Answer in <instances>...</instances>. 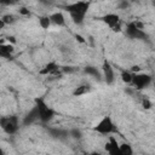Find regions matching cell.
Returning <instances> with one entry per match:
<instances>
[{
  "instance_id": "6da1fadb",
  "label": "cell",
  "mask_w": 155,
  "mask_h": 155,
  "mask_svg": "<svg viewBox=\"0 0 155 155\" xmlns=\"http://www.w3.org/2000/svg\"><path fill=\"white\" fill-rule=\"evenodd\" d=\"M34 104L38 109V113H39V120L42 122V124H47L50 122L54 116H56V110L53 108H51L46 101L42 98V97H38L35 98L34 101Z\"/></svg>"
},
{
  "instance_id": "7a4b0ae2",
  "label": "cell",
  "mask_w": 155,
  "mask_h": 155,
  "mask_svg": "<svg viewBox=\"0 0 155 155\" xmlns=\"http://www.w3.org/2000/svg\"><path fill=\"white\" fill-rule=\"evenodd\" d=\"M0 127L7 134H15L19 128V120L16 115L0 117Z\"/></svg>"
},
{
  "instance_id": "3957f363",
  "label": "cell",
  "mask_w": 155,
  "mask_h": 155,
  "mask_svg": "<svg viewBox=\"0 0 155 155\" xmlns=\"http://www.w3.org/2000/svg\"><path fill=\"white\" fill-rule=\"evenodd\" d=\"M93 130L101 134H110V133H115L117 131L116 126L110 116H104L103 119H101L99 122L93 127Z\"/></svg>"
},
{
  "instance_id": "277c9868",
  "label": "cell",
  "mask_w": 155,
  "mask_h": 155,
  "mask_svg": "<svg viewBox=\"0 0 155 155\" xmlns=\"http://www.w3.org/2000/svg\"><path fill=\"white\" fill-rule=\"evenodd\" d=\"M153 81L151 75L145 74V73H132V80L131 84L134 86L137 90H143L148 87Z\"/></svg>"
},
{
  "instance_id": "5b68a950",
  "label": "cell",
  "mask_w": 155,
  "mask_h": 155,
  "mask_svg": "<svg viewBox=\"0 0 155 155\" xmlns=\"http://www.w3.org/2000/svg\"><path fill=\"white\" fill-rule=\"evenodd\" d=\"M90 1H75L73 4L65 5L64 10L69 13V15H82L86 16L88 8H90Z\"/></svg>"
},
{
  "instance_id": "8992f818",
  "label": "cell",
  "mask_w": 155,
  "mask_h": 155,
  "mask_svg": "<svg viewBox=\"0 0 155 155\" xmlns=\"http://www.w3.org/2000/svg\"><path fill=\"white\" fill-rule=\"evenodd\" d=\"M126 35L130 39H136V40H144L148 38L143 29L136 27L134 22H130L126 24Z\"/></svg>"
},
{
  "instance_id": "52a82bcc",
  "label": "cell",
  "mask_w": 155,
  "mask_h": 155,
  "mask_svg": "<svg viewBox=\"0 0 155 155\" xmlns=\"http://www.w3.org/2000/svg\"><path fill=\"white\" fill-rule=\"evenodd\" d=\"M39 73H40L41 75H53V76H56V78H57V76L61 78V76L63 75V73L61 71L59 65H58L57 62H54V61L48 62L47 64H45V67L41 68Z\"/></svg>"
},
{
  "instance_id": "ba28073f",
  "label": "cell",
  "mask_w": 155,
  "mask_h": 155,
  "mask_svg": "<svg viewBox=\"0 0 155 155\" xmlns=\"http://www.w3.org/2000/svg\"><path fill=\"white\" fill-rule=\"evenodd\" d=\"M103 78L105 80V82L108 85H111L115 80V76H114V70H113V67L110 65V63L108 61H104L103 62Z\"/></svg>"
},
{
  "instance_id": "9c48e42d",
  "label": "cell",
  "mask_w": 155,
  "mask_h": 155,
  "mask_svg": "<svg viewBox=\"0 0 155 155\" xmlns=\"http://www.w3.org/2000/svg\"><path fill=\"white\" fill-rule=\"evenodd\" d=\"M38 120H39V113H38V109L34 104L33 108L25 114V116L23 119V126H29V125L36 122Z\"/></svg>"
},
{
  "instance_id": "30bf717a",
  "label": "cell",
  "mask_w": 155,
  "mask_h": 155,
  "mask_svg": "<svg viewBox=\"0 0 155 155\" xmlns=\"http://www.w3.org/2000/svg\"><path fill=\"white\" fill-rule=\"evenodd\" d=\"M105 150H107V153H109L111 155H120L119 143L114 137H109V140L105 144Z\"/></svg>"
},
{
  "instance_id": "8fae6325",
  "label": "cell",
  "mask_w": 155,
  "mask_h": 155,
  "mask_svg": "<svg viewBox=\"0 0 155 155\" xmlns=\"http://www.w3.org/2000/svg\"><path fill=\"white\" fill-rule=\"evenodd\" d=\"M13 51H15V48L11 44H0V58L12 59Z\"/></svg>"
},
{
  "instance_id": "7c38bea8",
  "label": "cell",
  "mask_w": 155,
  "mask_h": 155,
  "mask_svg": "<svg viewBox=\"0 0 155 155\" xmlns=\"http://www.w3.org/2000/svg\"><path fill=\"white\" fill-rule=\"evenodd\" d=\"M101 19H102L107 25H109L110 28H113L114 25L121 23V22H120V17H119V15H116V13H107V15H104Z\"/></svg>"
},
{
  "instance_id": "4fadbf2b",
  "label": "cell",
  "mask_w": 155,
  "mask_h": 155,
  "mask_svg": "<svg viewBox=\"0 0 155 155\" xmlns=\"http://www.w3.org/2000/svg\"><path fill=\"white\" fill-rule=\"evenodd\" d=\"M48 17H50L51 24H54V25H58V27H64L65 25V17L62 12H53Z\"/></svg>"
},
{
  "instance_id": "5bb4252c",
  "label": "cell",
  "mask_w": 155,
  "mask_h": 155,
  "mask_svg": "<svg viewBox=\"0 0 155 155\" xmlns=\"http://www.w3.org/2000/svg\"><path fill=\"white\" fill-rule=\"evenodd\" d=\"M90 91H91V86H90V85L84 84V85L78 86V87L73 91V96H74V97H80V96H84V94L88 93Z\"/></svg>"
},
{
  "instance_id": "9a60e30c",
  "label": "cell",
  "mask_w": 155,
  "mask_h": 155,
  "mask_svg": "<svg viewBox=\"0 0 155 155\" xmlns=\"http://www.w3.org/2000/svg\"><path fill=\"white\" fill-rule=\"evenodd\" d=\"M48 132L51 133L52 137H54V138H59V139L65 138V137L69 136V132L65 131V130H62V128H50Z\"/></svg>"
},
{
  "instance_id": "2e32d148",
  "label": "cell",
  "mask_w": 155,
  "mask_h": 155,
  "mask_svg": "<svg viewBox=\"0 0 155 155\" xmlns=\"http://www.w3.org/2000/svg\"><path fill=\"white\" fill-rule=\"evenodd\" d=\"M84 73L85 74H87V75H91V76H93L94 79H98V80H101V73L97 70V68H94V67H91V65H88V67H86L85 69H84Z\"/></svg>"
},
{
  "instance_id": "e0dca14e",
  "label": "cell",
  "mask_w": 155,
  "mask_h": 155,
  "mask_svg": "<svg viewBox=\"0 0 155 155\" xmlns=\"http://www.w3.org/2000/svg\"><path fill=\"white\" fill-rule=\"evenodd\" d=\"M119 149H120V155H132L133 154V149L127 143L119 144Z\"/></svg>"
},
{
  "instance_id": "ac0fdd59",
  "label": "cell",
  "mask_w": 155,
  "mask_h": 155,
  "mask_svg": "<svg viewBox=\"0 0 155 155\" xmlns=\"http://www.w3.org/2000/svg\"><path fill=\"white\" fill-rule=\"evenodd\" d=\"M39 25H40L42 29H48L50 25H51L50 17H48V16H41V17H39Z\"/></svg>"
},
{
  "instance_id": "d6986e66",
  "label": "cell",
  "mask_w": 155,
  "mask_h": 155,
  "mask_svg": "<svg viewBox=\"0 0 155 155\" xmlns=\"http://www.w3.org/2000/svg\"><path fill=\"white\" fill-rule=\"evenodd\" d=\"M121 80H122L125 84H131V80H132V71L122 70V71H121Z\"/></svg>"
},
{
  "instance_id": "ffe728a7",
  "label": "cell",
  "mask_w": 155,
  "mask_h": 155,
  "mask_svg": "<svg viewBox=\"0 0 155 155\" xmlns=\"http://www.w3.org/2000/svg\"><path fill=\"white\" fill-rule=\"evenodd\" d=\"M1 19L4 21V23H5V24H12V23H15V22L17 21L16 16H13V15H10V13H7V15H4V16L1 17Z\"/></svg>"
},
{
  "instance_id": "44dd1931",
  "label": "cell",
  "mask_w": 155,
  "mask_h": 155,
  "mask_svg": "<svg viewBox=\"0 0 155 155\" xmlns=\"http://www.w3.org/2000/svg\"><path fill=\"white\" fill-rule=\"evenodd\" d=\"M69 136H71L73 138L78 139V138H81L82 133H81V131H80L79 128H73V130H70V131H69Z\"/></svg>"
},
{
  "instance_id": "7402d4cb",
  "label": "cell",
  "mask_w": 155,
  "mask_h": 155,
  "mask_svg": "<svg viewBox=\"0 0 155 155\" xmlns=\"http://www.w3.org/2000/svg\"><path fill=\"white\" fill-rule=\"evenodd\" d=\"M78 69L75 68V67H70V65H65V67H62L61 68V71L63 73V74H67V73H74V71H76Z\"/></svg>"
},
{
  "instance_id": "603a6c76",
  "label": "cell",
  "mask_w": 155,
  "mask_h": 155,
  "mask_svg": "<svg viewBox=\"0 0 155 155\" xmlns=\"http://www.w3.org/2000/svg\"><path fill=\"white\" fill-rule=\"evenodd\" d=\"M17 2H18V0H0L1 6H11V5H15Z\"/></svg>"
},
{
  "instance_id": "cb8c5ba5",
  "label": "cell",
  "mask_w": 155,
  "mask_h": 155,
  "mask_svg": "<svg viewBox=\"0 0 155 155\" xmlns=\"http://www.w3.org/2000/svg\"><path fill=\"white\" fill-rule=\"evenodd\" d=\"M44 6H53L56 4V0H38Z\"/></svg>"
},
{
  "instance_id": "d4e9b609",
  "label": "cell",
  "mask_w": 155,
  "mask_h": 155,
  "mask_svg": "<svg viewBox=\"0 0 155 155\" xmlns=\"http://www.w3.org/2000/svg\"><path fill=\"white\" fill-rule=\"evenodd\" d=\"M142 105H143V108H145V109H150V108H151V102H150L148 98H144V99L142 101Z\"/></svg>"
},
{
  "instance_id": "484cf974",
  "label": "cell",
  "mask_w": 155,
  "mask_h": 155,
  "mask_svg": "<svg viewBox=\"0 0 155 155\" xmlns=\"http://www.w3.org/2000/svg\"><path fill=\"white\" fill-rule=\"evenodd\" d=\"M19 15H22V16H29L30 12H29V10L27 7L22 6V7H19Z\"/></svg>"
},
{
  "instance_id": "4316f807",
  "label": "cell",
  "mask_w": 155,
  "mask_h": 155,
  "mask_svg": "<svg viewBox=\"0 0 155 155\" xmlns=\"http://www.w3.org/2000/svg\"><path fill=\"white\" fill-rule=\"evenodd\" d=\"M127 6H128V2H127L126 0H122V1L119 4V7H120V8H126Z\"/></svg>"
},
{
  "instance_id": "83f0119b",
  "label": "cell",
  "mask_w": 155,
  "mask_h": 155,
  "mask_svg": "<svg viewBox=\"0 0 155 155\" xmlns=\"http://www.w3.org/2000/svg\"><path fill=\"white\" fill-rule=\"evenodd\" d=\"M75 38H76V40H78L79 42H81V44H84V42H85V39H84L81 35H78V34H76V35H75Z\"/></svg>"
},
{
  "instance_id": "f1b7e54d",
  "label": "cell",
  "mask_w": 155,
  "mask_h": 155,
  "mask_svg": "<svg viewBox=\"0 0 155 155\" xmlns=\"http://www.w3.org/2000/svg\"><path fill=\"white\" fill-rule=\"evenodd\" d=\"M7 39H8V41H11V42H12V44H15V42H16V39H15V38H13V36H8V38H7Z\"/></svg>"
},
{
  "instance_id": "f546056e",
  "label": "cell",
  "mask_w": 155,
  "mask_h": 155,
  "mask_svg": "<svg viewBox=\"0 0 155 155\" xmlns=\"http://www.w3.org/2000/svg\"><path fill=\"white\" fill-rule=\"evenodd\" d=\"M5 25H6V24H5V23H4V21H2L1 18H0V29H2V28H4Z\"/></svg>"
},
{
  "instance_id": "4dcf8cb0",
  "label": "cell",
  "mask_w": 155,
  "mask_h": 155,
  "mask_svg": "<svg viewBox=\"0 0 155 155\" xmlns=\"http://www.w3.org/2000/svg\"><path fill=\"white\" fill-rule=\"evenodd\" d=\"M0 155H4V150L1 149V147H0Z\"/></svg>"
}]
</instances>
